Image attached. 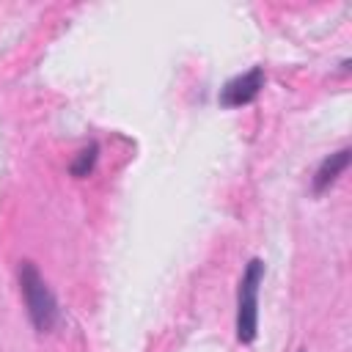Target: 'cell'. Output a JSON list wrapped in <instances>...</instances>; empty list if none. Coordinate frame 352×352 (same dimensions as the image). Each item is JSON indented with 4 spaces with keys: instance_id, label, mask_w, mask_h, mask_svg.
I'll use <instances>...</instances> for the list:
<instances>
[{
    "instance_id": "4",
    "label": "cell",
    "mask_w": 352,
    "mask_h": 352,
    "mask_svg": "<svg viewBox=\"0 0 352 352\" xmlns=\"http://www.w3.org/2000/svg\"><path fill=\"white\" fill-rule=\"evenodd\" d=\"M349 154H352L349 148H341V151H336V154H330V157L322 160V165H319L316 173H314V192H324V190L346 170Z\"/></svg>"
},
{
    "instance_id": "5",
    "label": "cell",
    "mask_w": 352,
    "mask_h": 352,
    "mask_svg": "<svg viewBox=\"0 0 352 352\" xmlns=\"http://www.w3.org/2000/svg\"><path fill=\"white\" fill-rule=\"evenodd\" d=\"M94 162H96V146L91 143V146H88V148H82V151H80V157L74 160L72 173H74V176H88V173H91V168H94Z\"/></svg>"
},
{
    "instance_id": "2",
    "label": "cell",
    "mask_w": 352,
    "mask_h": 352,
    "mask_svg": "<svg viewBox=\"0 0 352 352\" xmlns=\"http://www.w3.org/2000/svg\"><path fill=\"white\" fill-rule=\"evenodd\" d=\"M264 280V261L250 258L236 294V341L250 344L258 333V286Z\"/></svg>"
},
{
    "instance_id": "1",
    "label": "cell",
    "mask_w": 352,
    "mask_h": 352,
    "mask_svg": "<svg viewBox=\"0 0 352 352\" xmlns=\"http://www.w3.org/2000/svg\"><path fill=\"white\" fill-rule=\"evenodd\" d=\"M19 286H22V297H25L33 327L38 333L52 330V324L58 322V302L30 261H22V267H19Z\"/></svg>"
},
{
    "instance_id": "3",
    "label": "cell",
    "mask_w": 352,
    "mask_h": 352,
    "mask_svg": "<svg viewBox=\"0 0 352 352\" xmlns=\"http://www.w3.org/2000/svg\"><path fill=\"white\" fill-rule=\"evenodd\" d=\"M264 88V69L253 66L250 72L245 74H236L231 77L223 88H220V104L223 107H242V104H250Z\"/></svg>"
}]
</instances>
